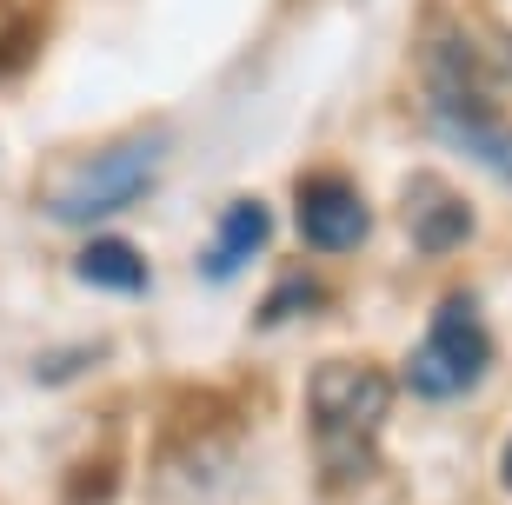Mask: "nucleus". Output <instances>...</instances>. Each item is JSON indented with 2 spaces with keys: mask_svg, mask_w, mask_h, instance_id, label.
I'll return each mask as SVG.
<instances>
[{
  "mask_svg": "<svg viewBox=\"0 0 512 505\" xmlns=\"http://www.w3.org/2000/svg\"><path fill=\"white\" fill-rule=\"evenodd\" d=\"M306 406H313V446L333 486H353L360 472H373V439L393 406V379L366 359H326L306 379Z\"/></svg>",
  "mask_w": 512,
  "mask_h": 505,
  "instance_id": "obj_1",
  "label": "nucleus"
},
{
  "mask_svg": "<svg viewBox=\"0 0 512 505\" xmlns=\"http://www.w3.org/2000/svg\"><path fill=\"white\" fill-rule=\"evenodd\" d=\"M160 160H167V140H160V133H133V140H114V147L87 153V160H74L67 173H54L47 220H60V226L114 220L133 200H147V187L160 180Z\"/></svg>",
  "mask_w": 512,
  "mask_h": 505,
  "instance_id": "obj_2",
  "label": "nucleus"
},
{
  "mask_svg": "<svg viewBox=\"0 0 512 505\" xmlns=\"http://www.w3.org/2000/svg\"><path fill=\"white\" fill-rule=\"evenodd\" d=\"M486 366H493V333H486V319H479L473 293H453V300L433 313V326H426V339L413 346V366H406V386H413L419 399H459L473 393L479 379H486Z\"/></svg>",
  "mask_w": 512,
  "mask_h": 505,
  "instance_id": "obj_3",
  "label": "nucleus"
},
{
  "mask_svg": "<svg viewBox=\"0 0 512 505\" xmlns=\"http://www.w3.org/2000/svg\"><path fill=\"white\" fill-rule=\"evenodd\" d=\"M293 220H300V240L313 246V253H353V246L366 240L373 213H366V200L346 187V180H306Z\"/></svg>",
  "mask_w": 512,
  "mask_h": 505,
  "instance_id": "obj_4",
  "label": "nucleus"
},
{
  "mask_svg": "<svg viewBox=\"0 0 512 505\" xmlns=\"http://www.w3.org/2000/svg\"><path fill=\"white\" fill-rule=\"evenodd\" d=\"M406 233H413L419 253H453V246L473 240V206L459 200L453 187L413 180V193H406Z\"/></svg>",
  "mask_w": 512,
  "mask_h": 505,
  "instance_id": "obj_5",
  "label": "nucleus"
},
{
  "mask_svg": "<svg viewBox=\"0 0 512 505\" xmlns=\"http://www.w3.org/2000/svg\"><path fill=\"white\" fill-rule=\"evenodd\" d=\"M266 233H273V213H266L260 200H233L227 213H220V226H213V246L200 253V280H233V273H247V260L266 246Z\"/></svg>",
  "mask_w": 512,
  "mask_h": 505,
  "instance_id": "obj_6",
  "label": "nucleus"
},
{
  "mask_svg": "<svg viewBox=\"0 0 512 505\" xmlns=\"http://www.w3.org/2000/svg\"><path fill=\"white\" fill-rule=\"evenodd\" d=\"M74 273L87 286H107V293H147V260L127 240H87L74 253Z\"/></svg>",
  "mask_w": 512,
  "mask_h": 505,
  "instance_id": "obj_7",
  "label": "nucleus"
},
{
  "mask_svg": "<svg viewBox=\"0 0 512 505\" xmlns=\"http://www.w3.org/2000/svg\"><path fill=\"white\" fill-rule=\"evenodd\" d=\"M499 472H506V486H512V446H506V459H499Z\"/></svg>",
  "mask_w": 512,
  "mask_h": 505,
  "instance_id": "obj_8",
  "label": "nucleus"
},
{
  "mask_svg": "<svg viewBox=\"0 0 512 505\" xmlns=\"http://www.w3.org/2000/svg\"><path fill=\"white\" fill-rule=\"evenodd\" d=\"M506 180H512V167H506Z\"/></svg>",
  "mask_w": 512,
  "mask_h": 505,
  "instance_id": "obj_9",
  "label": "nucleus"
}]
</instances>
